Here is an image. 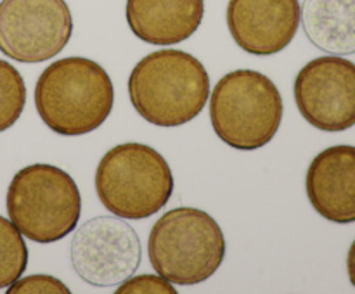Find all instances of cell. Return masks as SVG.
<instances>
[{
	"mask_svg": "<svg viewBox=\"0 0 355 294\" xmlns=\"http://www.w3.org/2000/svg\"><path fill=\"white\" fill-rule=\"evenodd\" d=\"M283 97L270 78L255 69L222 76L210 93V121L222 142L255 151L276 137L283 121Z\"/></svg>",
	"mask_w": 355,
	"mask_h": 294,
	"instance_id": "4",
	"label": "cell"
},
{
	"mask_svg": "<svg viewBox=\"0 0 355 294\" xmlns=\"http://www.w3.org/2000/svg\"><path fill=\"white\" fill-rule=\"evenodd\" d=\"M118 294H177V289L172 282L162 275L142 273V275H130L127 280L118 286Z\"/></svg>",
	"mask_w": 355,
	"mask_h": 294,
	"instance_id": "17",
	"label": "cell"
},
{
	"mask_svg": "<svg viewBox=\"0 0 355 294\" xmlns=\"http://www.w3.org/2000/svg\"><path fill=\"white\" fill-rule=\"evenodd\" d=\"M26 106V85L21 73L0 59V134L9 130Z\"/></svg>",
	"mask_w": 355,
	"mask_h": 294,
	"instance_id": "15",
	"label": "cell"
},
{
	"mask_svg": "<svg viewBox=\"0 0 355 294\" xmlns=\"http://www.w3.org/2000/svg\"><path fill=\"white\" fill-rule=\"evenodd\" d=\"M28 248L23 234L7 218L0 217V289H7L24 273Z\"/></svg>",
	"mask_w": 355,
	"mask_h": 294,
	"instance_id": "14",
	"label": "cell"
},
{
	"mask_svg": "<svg viewBox=\"0 0 355 294\" xmlns=\"http://www.w3.org/2000/svg\"><path fill=\"white\" fill-rule=\"evenodd\" d=\"M302 21L298 0H229L227 28L245 52L272 55L284 50Z\"/></svg>",
	"mask_w": 355,
	"mask_h": 294,
	"instance_id": "10",
	"label": "cell"
},
{
	"mask_svg": "<svg viewBox=\"0 0 355 294\" xmlns=\"http://www.w3.org/2000/svg\"><path fill=\"white\" fill-rule=\"evenodd\" d=\"M125 16L139 40L175 45L196 33L205 16V0H127Z\"/></svg>",
	"mask_w": 355,
	"mask_h": 294,
	"instance_id": "12",
	"label": "cell"
},
{
	"mask_svg": "<svg viewBox=\"0 0 355 294\" xmlns=\"http://www.w3.org/2000/svg\"><path fill=\"white\" fill-rule=\"evenodd\" d=\"M312 208L335 223L355 221V147L333 145L312 159L305 176Z\"/></svg>",
	"mask_w": 355,
	"mask_h": 294,
	"instance_id": "11",
	"label": "cell"
},
{
	"mask_svg": "<svg viewBox=\"0 0 355 294\" xmlns=\"http://www.w3.org/2000/svg\"><path fill=\"white\" fill-rule=\"evenodd\" d=\"M173 175L166 159L151 145H114L96 169V192L114 217L144 220L158 213L173 194Z\"/></svg>",
	"mask_w": 355,
	"mask_h": 294,
	"instance_id": "5",
	"label": "cell"
},
{
	"mask_svg": "<svg viewBox=\"0 0 355 294\" xmlns=\"http://www.w3.org/2000/svg\"><path fill=\"white\" fill-rule=\"evenodd\" d=\"M73 33L66 0H2L0 52L12 61L38 64L58 55Z\"/></svg>",
	"mask_w": 355,
	"mask_h": 294,
	"instance_id": "7",
	"label": "cell"
},
{
	"mask_svg": "<svg viewBox=\"0 0 355 294\" xmlns=\"http://www.w3.org/2000/svg\"><path fill=\"white\" fill-rule=\"evenodd\" d=\"M114 89L106 69L87 57H64L42 71L35 85L38 116L54 134L76 137L110 118Z\"/></svg>",
	"mask_w": 355,
	"mask_h": 294,
	"instance_id": "1",
	"label": "cell"
},
{
	"mask_svg": "<svg viewBox=\"0 0 355 294\" xmlns=\"http://www.w3.org/2000/svg\"><path fill=\"white\" fill-rule=\"evenodd\" d=\"M300 23L319 50L355 54V0H304Z\"/></svg>",
	"mask_w": 355,
	"mask_h": 294,
	"instance_id": "13",
	"label": "cell"
},
{
	"mask_svg": "<svg viewBox=\"0 0 355 294\" xmlns=\"http://www.w3.org/2000/svg\"><path fill=\"white\" fill-rule=\"evenodd\" d=\"M6 203L17 230L38 244L64 239L82 214V196L73 176L47 163L21 168L10 180Z\"/></svg>",
	"mask_w": 355,
	"mask_h": 294,
	"instance_id": "6",
	"label": "cell"
},
{
	"mask_svg": "<svg viewBox=\"0 0 355 294\" xmlns=\"http://www.w3.org/2000/svg\"><path fill=\"white\" fill-rule=\"evenodd\" d=\"M295 102L309 125L345 131L355 125V62L343 55L312 59L295 78Z\"/></svg>",
	"mask_w": 355,
	"mask_h": 294,
	"instance_id": "9",
	"label": "cell"
},
{
	"mask_svg": "<svg viewBox=\"0 0 355 294\" xmlns=\"http://www.w3.org/2000/svg\"><path fill=\"white\" fill-rule=\"evenodd\" d=\"M148 255L158 275L177 286L210 279L225 258V237L214 217L198 208H175L149 232Z\"/></svg>",
	"mask_w": 355,
	"mask_h": 294,
	"instance_id": "3",
	"label": "cell"
},
{
	"mask_svg": "<svg viewBox=\"0 0 355 294\" xmlns=\"http://www.w3.org/2000/svg\"><path fill=\"white\" fill-rule=\"evenodd\" d=\"M347 270H349L350 282L355 287V241L352 242L349 249V256H347Z\"/></svg>",
	"mask_w": 355,
	"mask_h": 294,
	"instance_id": "18",
	"label": "cell"
},
{
	"mask_svg": "<svg viewBox=\"0 0 355 294\" xmlns=\"http://www.w3.org/2000/svg\"><path fill=\"white\" fill-rule=\"evenodd\" d=\"M69 258L76 275L90 286H120L141 265V239L123 218L94 217L73 235Z\"/></svg>",
	"mask_w": 355,
	"mask_h": 294,
	"instance_id": "8",
	"label": "cell"
},
{
	"mask_svg": "<svg viewBox=\"0 0 355 294\" xmlns=\"http://www.w3.org/2000/svg\"><path fill=\"white\" fill-rule=\"evenodd\" d=\"M69 287L58 277L35 273L19 277L16 282L7 287V294H68Z\"/></svg>",
	"mask_w": 355,
	"mask_h": 294,
	"instance_id": "16",
	"label": "cell"
},
{
	"mask_svg": "<svg viewBox=\"0 0 355 294\" xmlns=\"http://www.w3.org/2000/svg\"><path fill=\"white\" fill-rule=\"evenodd\" d=\"M128 95L146 121L156 127H180L203 111L210 97V76L194 55L163 48L135 64Z\"/></svg>",
	"mask_w": 355,
	"mask_h": 294,
	"instance_id": "2",
	"label": "cell"
}]
</instances>
